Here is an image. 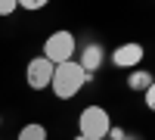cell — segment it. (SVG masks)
<instances>
[{"instance_id":"3","label":"cell","mask_w":155,"mask_h":140,"mask_svg":"<svg viewBox=\"0 0 155 140\" xmlns=\"http://www.w3.org/2000/svg\"><path fill=\"white\" fill-rule=\"evenodd\" d=\"M74 56V34L71 31H53L44 41V59L53 62V66H62Z\"/></svg>"},{"instance_id":"4","label":"cell","mask_w":155,"mask_h":140,"mask_svg":"<svg viewBox=\"0 0 155 140\" xmlns=\"http://www.w3.org/2000/svg\"><path fill=\"white\" fill-rule=\"evenodd\" d=\"M53 62H47L44 56H34L28 62V69H25V81H28L31 90H44V87H50V78H53Z\"/></svg>"},{"instance_id":"10","label":"cell","mask_w":155,"mask_h":140,"mask_svg":"<svg viewBox=\"0 0 155 140\" xmlns=\"http://www.w3.org/2000/svg\"><path fill=\"white\" fill-rule=\"evenodd\" d=\"M25 9H44V0H25Z\"/></svg>"},{"instance_id":"1","label":"cell","mask_w":155,"mask_h":140,"mask_svg":"<svg viewBox=\"0 0 155 140\" xmlns=\"http://www.w3.org/2000/svg\"><path fill=\"white\" fill-rule=\"evenodd\" d=\"M87 78L90 75L78 66L74 59H68V62H62V66H56L53 69V78H50V87H53V94L59 97V100H71L81 87L87 84Z\"/></svg>"},{"instance_id":"12","label":"cell","mask_w":155,"mask_h":140,"mask_svg":"<svg viewBox=\"0 0 155 140\" xmlns=\"http://www.w3.org/2000/svg\"><path fill=\"white\" fill-rule=\"evenodd\" d=\"M74 140H87V137H81V134H78V137H74Z\"/></svg>"},{"instance_id":"6","label":"cell","mask_w":155,"mask_h":140,"mask_svg":"<svg viewBox=\"0 0 155 140\" xmlns=\"http://www.w3.org/2000/svg\"><path fill=\"white\" fill-rule=\"evenodd\" d=\"M99 62H102V50H99L96 44H90V47L84 50V56H81V62H78V66H81V69L90 75V72H93V69L99 66Z\"/></svg>"},{"instance_id":"13","label":"cell","mask_w":155,"mask_h":140,"mask_svg":"<svg viewBox=\"0 0 155 140\" xmlns=\"http://www.w3.org/2000/svg\"><path fill=\"white\" fill-rule=\"evenodd\" d=\"M0 125H3V115H0Z\"/></svg>"},{"instance_id":"2","label":"cell","mask_w":155,"mask_h":140,"mask_svg":"<svg viewBox=\"0 0 155 140\" xmlns=\"http://www.w3.org/2000/svg\"><path fill=\"white\" fill-rule=\"evenodd\" d=\"M78 128H81V137L87 140H106L112 131V118L102 106H87L78 118Z\"/></svg>"},{"instance_id":"9","label":"cell","mask_w":155,"mask_h":140,"mask_svg":"<svg viewBox=\"0 0 155 140\" xmlns=\"http://www.w3.org/2000/svg\"><path fill=\"white\" fill-rule=\"evenodd\" d=\"M16 9H19L16 0H0V16H9V12H16Z\"/></svg>"},{"instance_id":"7","label":"cell","mask_w":155,"mask_h":140,"mask_svg":"<svg viewBox=\"0 0 155 140\" xmlns=\"http://www.w3.org/2000/svg\"><path fill=\"white\" fill-rule=\"evenodd\" d=\"M19 140H47V128L37 125V121H31V125H25V128L19 131Z\"/></svg>"},{"instance_id":"8","label":"cell","mask_w":155,"mask_h":140,"mask_svg":"<svg viewBox=\"0 0 155 140\" xmlns=\"http://www.w3.org/2000/svg\"><path fill=\"white\" fill-rule=\"evenodd\" d=\"M127 87H134V90H137V87H152V78H149L146 72H137V75L127 78Z\"/></svg>"},{"instance_id":"11","label":"cell","mask_w":155,"mask_h":140,"mask_svg":"<svg viewBox=\"0 0 155 140\" xmlns=\"http://www.w3.org/2000/svg\"><path fill=\"white\" fill-rule=\"evenodd\" d=\"M146 106H149V109L155 106V90H152V87H146Z\"/></svg>"},{"instance_id":"5","label":"cell","mask_w":155,"mask_h":140,"mask_svg":"<svg viewBox=\"0 0 155 140\" xmlns=\"http://www.w3.org/2000/svg\"><path fill=\"white\" fill-rule=\"evenodd\" d=\"M140 59H143V47L140 44H121L112 50V62L118 69H137Z\"/></svg>"}]
</instances>
